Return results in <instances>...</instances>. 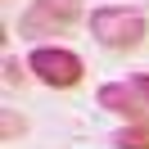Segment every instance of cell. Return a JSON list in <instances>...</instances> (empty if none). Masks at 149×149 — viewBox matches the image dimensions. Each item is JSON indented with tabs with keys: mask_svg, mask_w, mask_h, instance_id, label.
<instances>
[{
	"mask_svg": "<svg viewBox=\"0 0 149 149\" xmlns=\"http://www.w3.org/2000/svg\"><path fill=\"white\" fill-rule=\"evenodd\" d=\"M95 104H100L104 113H113V118H122V122H149V104H145V95L131 86V77L127 81H104L100 91H95Z\"/></svg>",
	"mask_w": 149,
	"mask_h": 149,
	"instance_id": "cell-4",
	"label": "cell"
},
{
	"mask_svg": "<svg viewBox=\"0 0 149 149\" xmlns=\"http://www.w3.org/2000/svg\"><path fill=\"white\" fill-rule=\"evenodd\" d=\"M86 23H91L95 45L113 50V54H127V50L145 45V36H149V18L136 5H100V9H91Z\"/></svg>",
	"mask_w": 149,
	"mask_h": 149,
	"instance_id": "cell-1",
	"label": "cell"
},
{
	"mask_svg": "<svg viewBox=\"0 0 149 149\" xmlns=\"http://www.w3.org/2000/svg\"><path fill=\"white\" fill-rule=\"evenodd\" d=\"M27 68H32V77H36L41 86H50V91H72V86H81V77H86L81 54L68 50V45H32Z\"/></svg>",
	"mask_w": 149,
	"mask_h": 149,
	"instance_id": "cell-3",
	"label": "cell"
},
{
	"mask_svg": "<svg viewBox=\"0 0 149 149\" xmlns=\"http://www.w3.org/2000/svg\"><path fill=\"white\" fill-rule=\"evenodd\" d=\"M27 81H36V77H32V68H27V59L5 54V86H27Z\"/></svg>",
	"mask_w": 149,
	"mask_h": 149,
	"instance_id": "cell-6",
	"label": "cell"
},
{
	"mask_svg": "<svg viewBox=\"0 0 149 149\" xmlns=\"http://www.w3.org/2000/svg\"><path fill=\"white\" fill-rule=\"evenodd\" d=\"M23 131H27V118H23V113H14V109H0V136H5V140H18Z\"/></svg>",
	"mask_w": 149,
	"mask_h": 149,
	"instance_id": "cell-7",
	"label": "cell"
},
{
	"mask_svg": "<svg viewBox=\"0 0 149 149\" xmlns=\"http://www.w3.org/2000/svg\"><path fill=\"white\" fill-rule=\"evenodd\" d=\"M109 145L113 149H149V122H122Z\"/></svg>",
	"mask_w": 149,
	"mask_h": 149,
	"instance_id": "cell-5",
	"label": "cell"
},
{
	"mask_svg": "<svg viewBox=\"0 0 149 149\" xmlns=\"http://www.w3.org/2000/svg\"><path fill=\"white\" fill-rule=\"evenodd\" d=\"M131 86H136V91L145 95V104H149V72H136V77H131Z\"/></svg>",
	"mask_w": 149,
	"mask_h": 149,
	"instance_id": "cell-8",
	"label": "cell"
},
{
	"mask_svg": "<svg viewBox=\"0 0 149 149\" xmlns=\"http://www.w3.org/2000/svg\"><path fill=\"white\" fill-rule=\"evenodd\" d=\"M77 23H81V0H32L18 14V36L32 45H50L54 36H68Z\"/></svg>",
	"mask_w": 149,
	"mask_h": 149,
	"instance_id": "cell-2",
	"label": "cell"
}]
</instances>
